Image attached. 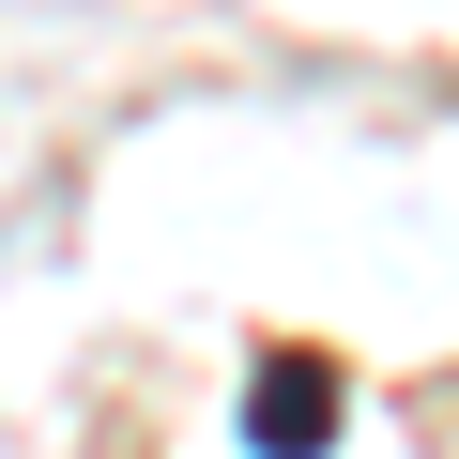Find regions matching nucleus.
Listing matches in <instances>:
<instances>
[{
	"label": "nucleus",
	"mask_w": 459,
	"mask_h": 459,
	"mask_svg": "<svg viewBox=\"0 0 459 459\" xmlns=\"http://www.w3.org/2000/svg\"><path fill=\"white\" fill-rule=\"evenodd\" d=\"M337 444V368L322 352H261L246 383V459H322Z\"/></svg>",
	"instance_id": "1"
}]
</instances>
